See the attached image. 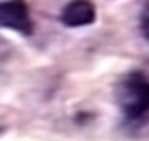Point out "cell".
Listing matches in <instances>:
<instances>
[{"instance_id": "cell-1", "label": "cell", "mask_w": 149, "mask_h": 141, "mask_svg": "<svg viewBox=\"0 0 149 141\" xmlns=\"http://www.w3.org/2000/svg\"><path fill=\"white\" fill-rule=\"evenodd\" d=\"M117 104L128 120H138L147 111V81L143 73L132 72L117 85Z\"/></svg>"}, {"instance_id": "cell-2", "label": "cell", "mask_w": 149, "mask_h": 141, "mask_svg": "<svg viewBox=\"0 0 149 141\" xmlns=\"http://www.w3.org/2000/svg\"><path fill=\"white\" fill-rule=\"evenodd\" d=\"M0 26L21 34L32 32V19L25 0H0Z\"/></svg>"}, {"instance_id": "cell-3", "label": "cell", "mask_w": 149, "mask_h": 141, "mask_svg": "<svg viewBox=\"0 0 149 141\" xmlns=\"http://www.w3.org/2000/svg\"><path fill=\"white\" fill-rule=\"evenodd\" d=\"M61 19L66 26H85L96 19V10L89 0H72L62 10Z\"/></svg>"}]
</instances>
